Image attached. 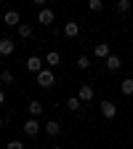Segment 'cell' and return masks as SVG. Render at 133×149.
Here are the masks:
<instances>
[{
  "mask_svg": "<svg viewBox=\"0 0 133 149\" xmlns=\"http://www.w3.org/2000/svg\"><path fill=\"white\" fill-rule=\"evenodd\" d=\"M37 85H40V88H53V85H56V74H53L51 69L37 72Z\"/></svg>",
  "mask_w": 133,
  "mask_h": 149,
  "instance_id": "6da1fadb",
  "label": "cell"
},
{
  "mask_svg": "<svg viewBox=\"0 0 133 149\" xmlns=\"http://www.w3.org/2000/svg\"><path fill=\"white\" fill-rule=\"evenodd\" d=\"M101 115H104L107 120H112V117L117 115V107L112 104V101H101Z\"/></svg>",
  "mask_w": 133,
  "mask_h": 149,
  "instance_id": "7a4b0ae2",
  "label": "cell"
},
{
  "mask_svg": "<svg viewBox=\"0 0 133 149\" xmlns=\"http://www.w3.org/2000/svg\"><path fill=\"white\" fill-rule=\"evenodd\" d=\"M53 19H56V16H53V11H51V8H43V11H40V16H37V22L45 24V27H51V24H53Z\"/></svg>",
  "mask_w": 133,
  "mask_h": 149,
  "instance_id": "3957f363",
  "label": "cell"
},
{
  "mask_svg": "<svg viewBox=\"0 0 133 149\" xmlns=\"http://www.w3.org/2000/svg\"><path fill=\"white\" fill-rule=\"evenodd\" d=\"M27 69L29 72H43V59H37V56H29V59H27Z\"/></svg>",
  "mask_w": 133,
  "mask_h": 149,
  "instance_id": "277c9868",
  "label": "cell"
},
{
  "mask_svg": "<svg viewBox=\"0 0 133 149\" xmlns=\"http://www.w3.org/2000/svg\"><path fill=\"white\" fill-rule=\"evenodd\" d=\"M24 133L27 136H37V133H40V123H37V120H27L24 123Z\"/></svg>",
  "mask_w": 133,
  "mask_h": 149,
  "instance_id": "5b68a950",
  "label": "cell"
},
{
  "mask_svg": "<svg viewBox=\"0 0 133 149\" xmlns=\"http://www.w3.org/2000/svg\"><path fill=\"white\" fill-rule=\"evenodd\" d=\"M13 40H11V37H3V40H0V53H3V56H11L13 53Z\"/></svg>",
  "mask_w": 133,
  "mask_h": 149,
  "instance_id": "8992f818",
  "label": "cell"
},
{
  "mask_svg": "<svg viewBox=\"0 0 133 149\" xmlns=\"http://www.w3.org/2000/svg\"><path fill=\"white\" fill-rule=\"evenodd\" d=\"M19 19H22L19 11H6V19H3V22H6V27H19Z\"/></svg>",
  "mask_w": 133,
  "mask_h": 149,
  "instance_id": "52a82bcc",
  "label": "cell"
},
{
  "mask_svg": "<svg viewBox=\"0 0 133 149\" xmlns=\"http://www.w3.org/2000/svg\"><path fill=\"white\" fill-rule=\"evenodd\" d=\"M64 35H67V37H77V35H80V24H77V22H67V24H64Z\"/></svg>",
  "mask_w": 133,
  "mask_h": 149,
  "instance_id": "ba28073f",
  "label": "cell"
},
{
  "mask_svg": "<svg viewBox=\"0 0 133 149\" xmlns=\"http://www.w3.org/2000/svg\"><path fill=\"white\" fill-rule=\"evenodd\" d=\"M123 67V61H120V56H115V53H109V59H107V69L109 72H117Z\"/></svg>",
  "mask_w": 133,
  "mask_h": 149,
  "instance_id": "9c48e42d",
  "label": "cell"
},
{
  "mask_svg": "<svg viewBox=\"0 0 133 149\" xmlns=\"http://www.w3.org/2000/svg\"><path fill=\"white\" fill-rule=\"evenodd\" d=\"M43 130H45L48 136H59V130H61V125L56 123V120H48V123L43 125Z\"/></svg>",
  "mask_w": 133,
  "mask_h": 149,
  "instance_id": "30bf717a",
  "label": "cell"
},
{
  "mask_svg": "<svg viewBox=\"0 0 133 149\" xmlns=\"http://www.w3.org/2000/svg\"><path fill=\"white\" fill-rule=\"evenodd\" d=\"M77 99H80V101H91V99H93V88H91V85H80Z\"/></svg>",
  "mask_w": 133,
  "mask_h": 149,
  "instance_id": "8fae6325",
  "label": "cell"
},
{
  "mask_svg": "<svg viewBox=\"0 0 133 149\" xmlns=\"http://www.w3.org/2000/svg\"><path fill=\"white\" fill-rule=\"evenodd\" d=\"M43 109H45V107H43V101H37V99H35V101H29V115H35V117H37V115H43Z\"/></svg>",
  "mask_w": 133,
  "mask_h": 149,
  "instance_id": "7c38bea8",
  "label": "cell"
},
{
  "mask_svg": "<svg viewBox=\"0 0 133 149\" xmlns=\"http://www.w3.org/2000/svg\"><path fill=\"white\" fill-rule=\"evenodd\" d=\"M59 61H61V56H59V51H51V53L45 56V64H48V67H56Z\"/></svg>",
  "mask_w": 133,
  "mask_h": 149,
  "instance_id": "4fadbf2b",
  "label": "cell"
},
{
  "mask_svg": "<svg viewBox=\"0 0 133 149\" xmlns=\"http://www.w3.org/2000/svg\"><path fill=\"white\" fill-rule=\"evenodd\" d=\"M96 56H99V59H109V45L107 43H99L96 45Z\"/></svg>",
  "mask_w": 133,
  "mask_h": 149,
  "instance_id": "5bb4252c",
  "label": "cell"
},
{
  "mask_svg": "<svg viewBox=\"0 0 133 149\" xmlns=\"http://www.w3.org/2000/svg\"><path fill=\"white\" fill-rule=\"evenodd\" d=\"M120 91L125 93V96H130V93H133V77H128V80H123V83H120Z\"/></svg>",
  "mask_w": 133,
  "mask_h": 149,
  "instance_id": "9a60e30c",
  "label": "cell"
},
{
  "mask_svg": "<svg viewBox=\"0 0 133 149\" xmlns=\"http://www.w3.org/2000/svg\"><path fill=\"white\" fill-rule=\"evenodd\" d=\"M16 29H19V37H32V27L29 24H19Z\"/></svg>",
  "mask_w": 133,
  "mask_h": 149,
  "instance_id": "2e32d148",
  "label": "cell"
},
{
  "mask_svg": "<svg viewBox=\"0 0 133 149\" xmlns=\"http://www.w3.org/2000/svg\"><path fill=\"white\" fill-rule=\"evenodd\" d=\"M0 83H3V85H11L13 83V74L11 72H0Z\"/></svg>",
  "mask_w": 133,
  "mask_h": 149,
  "instance_id": "e0dca14e",
  "label": "cell"
},
{
  "mask_svg": "<svg viewBox=\"0 0 133 149\" xmlns=\"http://www.w3.org/2000/svg\"><path fill=\"white\" fill-rule=\"evenodd\" d=\"M77 67L80 69H88L91 67V59H88V56H80V59H77Z\"/></svg>",
  "mask_w": 133,
  "mask_h": 149,
  "instance_id": "ac0fdd59",
  "label": "cell"
},
{
  "mask_svg": "<svg viewBox=\"0 0 133 149\" xmlns=\"http://www.w3.org/2000/svg\"><path fill=\"white\" fill-rule=\"evenodd\" d=\"M88 8H91V11H101V8H104V3H101V0H91Z\"/></svg>",
  "mask_w": 133,
  "mask_h": 149,
  "instance_id": "d6986e66",
  "label": "cell"
},
{
  "mask_svg": "<svg viewBox=\"0 0 133 149\" xmlns=\"http://www.w3.org/2000/svg\"><path fill=\"white\" fill-rule=\"evenodd\" d=\"M67 107H69V109H80V99H77V96H72V99L67 101Z\"/></svg>",
  "mask_w": 133,
  "mask_h": 149,
  "instance_id": "ffe728a7",
  "label": "cell"
},
{
  "mask_svg": "<svg viewBox=\"0 0 133 149\" xmlns=\"http://www.w3.org/2000/svg\"><path fill=\"white\" fill-rule=\"evenodd\" d=\"M130 8V0H120V3H117V11H128Z\"/></svg>",
  "mask_w": 133,
  "mask_h": 149,
  "instance_id": "44dd1931",
  "label": "cell"
},
{
  "mask_svg": "<svg viewBox=\"0 0 133 149\" xmlns=\"http://www.w3.org/2000/svg\"><path fill=\"white\" fill-rule=\"evenodd\" d=\"M8 149H24V144H22V141H11Z\"/></svg>",
  "mask_w": 133,
  "mask_h": 149,
  "instance_id": "7402d4cb",
  "label": "cell"
},
{
  "mask_svg": "<svg viewBox=\"0 0 133 149\" xmlns=\"http://www.w3.org/2000/svg\"><path fill=\"white\" fill-rule=\"evenodd\" d=\"M0 104H6V93L3 91H0Z\"/></svg>",
  "mask_w": 133,
  "mask_h": 149,
  "instance_id": "603a6c76",
  "label": "cell"
},
{
  "mask_svg": "<svg viewBox=\"0 0 133 149\" xmlns=\"http://www.w3.org/2000/svg\"><path fill=\"white\" fill-rule=\"evenodd\" d=\"M0 128H3V117H0Z\"/></svg>",
  "mask_w": 133,
  "mask_h": 149,
  "instance_id": "cb8c5ba5",
  "label": "cell"
},
{
  "mask_svg": "<svg viewBox=\"0 0 133 149\" xmlns=\"http://www.w3.org/2000/svg\"><path fill=\"white\" fill-rule=\"evenodd\" d=\"M53 149H64V146H53Z\"/></svg>",
  "mask_w": 133,
  "mask_h": 149,
  "instance_id": "d4e9b609",
  "label": "cell"
}]
</instances>
